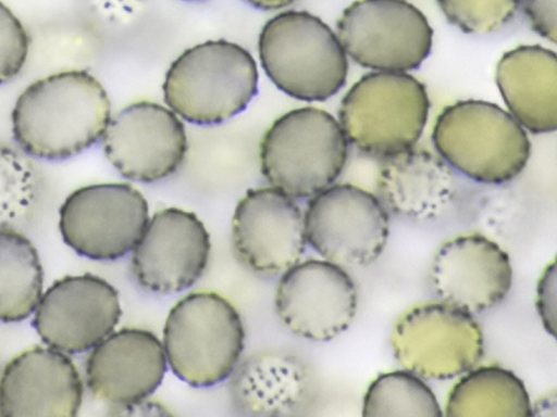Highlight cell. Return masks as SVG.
Here are the masks:
<instances>
[{
	"label": "cell",
	"mask_w": 557,
	"mask_h": 417,
	"mask_svg": "<svg viewBox=\"0 0 557 417\" xmlns=\"http://www.w3.org/2000/svg\"><path fill=\"white\" fill-rule=\"evenodd\" d=\"M111 102L102 84L84 70L58 72L27 86L11 113L20 149L41 160L75 156L102 138Z\"/></svg>",
	"instance_id": "6da1fadb"
},
{
	"label": "cell",
	"mask_w": 557,
	"mask_h": 417,
	"mask_svg": "<svg viewBox=\"0 0 557 417\" xmlns=\"http://www.w3.org/2000/svg\"><path fill=\"white\" fill-rule=\"evenodd\" d=\"M432 141L454 170L487 185L516 178L531 155L525 129L508 111L484 100L446 106L436 118Z\"/></svg>",
	"instance_id": "7a4b0ae2"
},
{
	"label": "cell",
	"mask_w": 557,
	"mask_h": 417,
	"mask_svg": "<svg viewBox=\"0 0 557 417\" xmlns=\"http://www.w3.org/2000/svg\"><path fill=\"white\" fill-rule=\"evenodd\" d=\"M258 80L253 56L235 42L218 39L177 56L162 90L166 105L181 118L213 125L244 111L258 92Z\"/></svg>",
	"instance_id": "3957f363"
},
{
	"label": "cell",
	"mask_w": 557,
	"mask_h": 417,
	"mask_svg": "<svg viewBox=\"0 0 557 417\" xmlns=\"http://www.w3.org/2000/svg\"><path fill=\"white\" fill-rule=\"evenodd\" d=\"M261 66L284 93L324 101L345 85L348 58L331 27L307 12L288 10L270 18L258 39Z\"/></svg>",
	"instance_id": "277c9868"
},
{
	"label": "cell",
	"mask_w": 557,
	"mask_h": 417,
	"mask_svg": "<svg viewBox=\"0 0 557 417\" xmlns=\"http://www.w3.org/2000/svg\"><path fill=\"white\" fill-rule=\"evenodd\" d=\"M259 156L271 187L294 199H309L339 177L348 159V140L327 111L302 106L272 123Z\"/></svg>",
	"instance_id": "5b68a950"
},
{
	"label": "cell",
	"mask_w": 557,
	"mask_h": 417,
	"mask_svg": "<svg viewBox=\"0 0 557 417\" xmlns=\"http://www.w3.org/2000/svg\"><path fill=\"white\" fill-rule=\"evenodd\" d=\"M173 374L195 388L213 387L238 366L245 328L234 305L212 291L191 292L170 309L162 336Z\"/></svg>",
	"instance_id": "8992f818"
},
{
	"label": "cell",
	"mask_w": 557,
	"mask_h": 417,
	"mask_svg": "<svg viewBox=\"0 0 557 417\" xmlns=\"http://www.w3.org/2000/svg\"><path fill=\"white\" fill-rule=\"evenodd\" d=\"M425 86L408 73L373 71L345 93L338 123L363 154L381 160L414 147L426 125Z\"/></svg>",
	"instance_id": "52a82bcc"
},
{
	"label": "cell",
	"mask_w": 557,
	"mask_h": 417,
	"mask_svg": "<svg viewBox=\"0 0 557 417\" xmlns=\"http://www.w3.org/2000/svg\"><path fill=\"white\" fill-rule=\"evenodd\" d=\"M391 345L403 368L429 380L465 374L484 352L482 329L473 315L441 300L407 309L393 328Z\"/></svg>",
	"instance_id": "ba28073f"
},
{
	"label": "cell",
	"mask_w": 557,
	"mask_h": 417,
	"mask_svg": "<svg viewBox=\"0 0 557 417\" xmlns=\"http://www.w3.org/2000/svg\"><path fill=\"white\" fill-rule=\"evenodd\" d=\"M346 53L362 67L408 73L429 56L433 29L425 15L406 0H357L336 24Z\"/></svg>",
	"instance_id": "9c48e42d"
},
{
	"label": "cell",
	"mask_w": 557,
	"mask_h": 417,
	"mask_svg": "<svg viewBox=\"0 0 557 417\" xmlns=\"http://www.w3.org/2000/svg\"><path fill=\"white\" fill-rule=\"evenodd\" d=\"M304 224L307 243L344 268L375 262L389 235V214L381 200L351 184H333L309 198Z\"/></svg>",
	"instance_id": "30bf717a"
},
{
	"label": "cell",
	"mask_w": 557,
	"mask_h": 417,
	"mask_svg": "<svg viewBox=\"0 0 557 417\" xmlns=\"http://www.w3.org/2000/svg\"><path fill=\"white\" fill-rule=\"evenodd\" d=\"M59 214L63 241L95 261H113L129 253L149 220L145 197L128 184L115 182L76 189Z\"/></svg>",
	"instance_id": "8fae6325"
},
{
	"label": "cell",
	"mask_w": 557,
	"mask_h": 417,
	"mask_svg": "<svg viewBox=\"0 0 557 417\" xmlns=\"http://www.w3.org/2000/svg\"><path fill=\"white\" fill-rule=\"evenodd\" d=\"M274 305L292 333L323 342L349 328L357 312L358 292L344 267L308 258L281 274Z\"/></svg>",
	"instance_id": "7c38bea8"
},
{
	"label": "cell",
	"mask_w": 557,
	"mask_h": 417,
	"mask_svg": "<svg viewBox=\"0 0 557 417\" xmlns=\"http://www.w3.org/2000/svg\"><path fill=\"white\" fill-rule=\"evenodd\" d=\"M111 165L125 178L156 182L173 174L187 152L185 126L169 108L138 101L111 117L102 136Z\"/></svg>",
	"instance_id": "4fadbf2b"
},
{
	"label": "cell",
	"mask_w": 557,
	"mask_h": 417,
	"mask_svg": "<svg viewBox=\"0 0 557 417\" xmlns=\"http://www.w3.org/2000/svg\"><path fill=\"white\" fill-rule=\"evenodd\" d=\"M121 315L116 289L99 276L83 274L53 282L41 295L33 324L48 346L75 354L113 332Z\"/></svg>",
	"instance_id": "5bb4252c"
},
{
	"label": "cell",
	"mask_w": 557,
	"mask_h": 417,
	"mask_svg": "<svg viewBox=\"0 0 557 417\" xmlns=\"http://www.w3.org/2000/svg\"><path fill=\"white\" fill-rule=\"evenodd\" d=\"M210 250L209 232L195 213L166 207L149 218L132 250V271L150 292L178 293L202 276Z\"/></svg>",
	"instance_id": "9a60e30c"
},
{
	"label": "cell",
	"mask_w": 557,
	"mask_h": 417,
	"mask_svg": "<svg viewBox=\"0 0 557 417\" xmlns=\"http://www.w3.org/2000/svg\"><path fill=\"white\" fill-rule=\"evenodd\" d=\"M232 242L250 270L275 276L298 263L307 239L304 214L295 199L274 187L247 190L232 219Z\"/></svg>",
	"instance_id": "2e32d148"
},
{
	"label": "cell",
	"mask_w": 557,
	"mask_h": 417,
	"mask_svg": "<svg viewBox=\"0 0 557 417\" xmlns=\"http://www.w3.org/2000/svg\"><path fill=\"white\" fill-rule=\"evenodd\" d=\"M430 280L441 301L475 314L498 305L512 285L507 252L479 232L446 240L436 251Z\"/></svg>",
	"instance_id": "e0dca14e"
},
{
	"label": "cell",
	"mask_w": 557,
	"mask_h": 417,
	"mask_svg": "<svg viewBox=\"0 0 557 417\" xmlns=\"http://www.w3.org/2000/svg\"><path fill=\"white\" fill-rule=\"evenodd\" d=\"M83 382L66 353L35 346L13 359L0 378V415L76 416L83 401Z\"/></svg>",
	"instance_id": "ac0fdd59"
},
{
	"label": "cell",
	"mask_w": 557,
	"mask_h": 417,
	"mask_svg": "<svg viewBox=\"0 0 557 417\" xmlns=\"http://www.w3.org/2000/svg\"><path fill=\"white\" fill-rule=\"evenodd\" d=\"M166 368L163 345L153 332L122 328L91 349L85 374L94 396L119 407L152 394Z\"/></svg>",
	"instance_id": "d6986e66"
},
{
	"label": "cell",
	"mask_w": 557,
	"mask_h": 417,
	"mask_svg": "<svg viewBox=\"0 0 557 417\" xmlns=\"http://www.w3.org/2000/svg\"><path fill=\"white\" fill-rule=\"evenodd\" d=\"M454 169L416 146L384 159L376 177L377 198L393 214L412 220L440 216L455 193Z\"/></svg>",
	"instance_id": "ffe728a7"
},
{
	"label": "cell",
	"mask_w": 557,
	"mask_h": 417,
	"mask_svg": "<svg viewBox=\"0 0 557 417\" xmlns=\"http://www.w3.org/2000/svg\"><path fill=\"white\" fill-rule=\"evenodd\" d=\"M496 85L508 112L533 134L557 128V56L554 50L524 45L507 51L496 66Z\"/></svg>",
	"instance_id": "44dd1931"
},
{
	"label": "cell",
	"mask_w": 557,
	"mask_h": 417,
	"mask_svg": "<svg viewBox=\"0 0 557 417\" xmlns=\"http://www.w3.org/2000/svg\"><path fill=\"white\" fill-rule=\"evenodd\" d=\"M234 371V400L249 415H289L300 407L308 391L306 369L290 355L259 354Z\"/></svg>",
	"instance_id": "7402d4cb"
},
{
	"label": "cell",
	"mask_w": 557,
	"mask_h": 417,
	"mask_svg": "<svg viewBox=\"0 0 557 417\" xmlns=\"http://www.w3.org/2000/svg\"><path fill=\"white\" fill-rule=\"evenodd\" d=\"M445 415L532 416L530 396L523 381L499 365L473 367L451 388Z\"/></svg>",
	"instance_id": "603a6c76"
},
{
	"label": "cell",
	"mask_w": 557,
	"mask_h": 417,
	"mask_svg": "<svg viewBox=\"0 0 557 417\" xmlns=\"http://www.w3.org/2000/svg\"><path fill=\"white\" fill-rule=\"evenodd\" d=\"M44 271L36 248L21 232L0 228V321L32 315L42 295Z\"/></svg>",
	"instance_id": "cb8c5ba5"
},
{
	"label": "cell",
	"mask_w": 557,
	"mask_h": 417,
	"mask_svg": "<svg viewBox=\"0 0 557 417\" xmlns=\"http://www.w3.org/2000/svg\"><path fill=\"white\" fill-rule=\"evenodd\" d=\"M362 416H443L440 403L423 378L398 369L379 375L368 387Z\"/></svg>",
	"instance_id": "d4e9b609"
},
{
	"label": "cell",
	"mask_w": 557,
	"mask_h": 417,
	"mask_svg": "<svg viewBox=\"0 0 557 417\" xmlns=\"http://www.w3.org/2000/svg\"><path fill=\"white\" fill-rule=\"evenodd\" d=\"M36 191V173L26 153L0 143V224L22 217Z\"/></svg>",
	"instance_id": "484cf974"
},
{
	"label": "cell",
	"mask_w": 557,
	"mask_h": 417,
	"mask_svg": "<svg viewBox=\"0 0 557 417\" xmlns=\"http://www.w3.org/2000/svg\"><path fill=\"white\" fill-rule=\"evenodd\" d=\"M449 23L467 34L497 31L515 16L520 0H436Z\"/></svg>",
	"instance_id": "4316f807"
},
{
	"label": "cell",
	"mask_w": 557,
	"mask_h": 417,
	"mask_svg": "<svg viewBox=\"0 0 557 417\" xmlns=\"http://www.w3.org/2000/svg\"><path fill=\"white\" fill-rule=\"evenodd\" d=\"M29 36L15 14L0 1V85L22 71L29 51Z\"/></svg>",
	"instance_id": "83f0119b"
},
{
	"label": "cell",
	"mask_w": 557,
	"mask_h": 417,
	"mask_svg": "<svg viewBox=\"0 0 557 417\" xmlns=\"http://www.w3.org/2000/svg\"><path fill=\"white\" fill-rule=\"evenodd\" d=\"M556 262L543 270L536 288V309L544 329L553 337L556 333Z\"/></svg>",
	"instance_id": "f1b7e54d"
},
{
	"label": "cell",
	"mask_w": 557,
	"mask_h": 417,
	"mask_svg": "<svg viewBox=\"0 0 557 417\" xmlns=\"http://www.w3.org/2000/svg\"><path fill=\"white\" fill-rule=\"evenodd\" d=\"M532 29L541 37L557 41L556 0H520Z\"/></svg>",
	"instance_id": "f546056e"
},
{
	"label": "cell",
	"mask_w": 557,
	"mask_h": 417,
	"mask_svg": "<svg viewBox=\"0 0 557 417\" xmlns=\"http://www.w3.org/2000/svg\"><path fill=\"white\" fill-rule=\"evenodd\" d=\"M115 409L116 415H152V416H163L171 415V413L164 407L161 403L156 401H150L148 397L139 400L137 402H133L123 406L112 407Z\"/></svg>",
	"instance_id": "4dcf8cb0"
},
{
	"label": "cell",
	"mask_w": 557,
	"mask_h": 417,
	"mask_svg": "<svg viewBox=\"0 0 557 417\" xmlns=\"http://www.w3.org/2000/svg\"><path fill=\"white\" fill-rule=\"evenodd\" d=\"M250 5L261 10H277L292 5L298 0H245Z\"/></svg>",
	"instance_id": "1f68e13d"
}]
</instances>
